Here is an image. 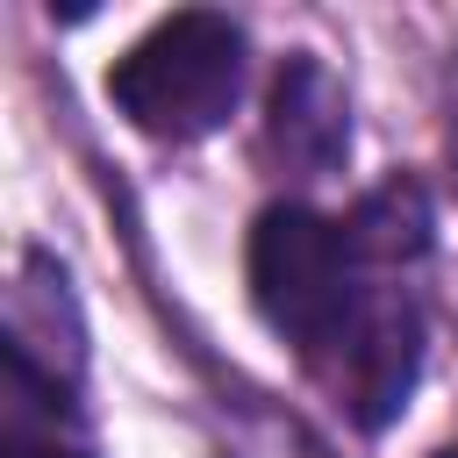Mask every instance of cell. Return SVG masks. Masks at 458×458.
<instances>
[{"instance_id":"cell-7","label":"cell","mask_w":458,"mask_h":458,"mask_svg":"<svg viewBox=\"0 0 458 458\" xmlns=\"http://www.w3.org/2000/svg\"><path fill=\"white\" fill-rule=\"evenodd\" d=\"M437 458H458V444H451V451H437Z\"/></svg>"},{"instance_id":"cell-1","label":"cell","mask_w":458,"mask_h":458,"mask_svg":"<svg viewBox=\"0 0 458 458\" xmlns=\"http://www.w3.org/2000/svg\"><path fill=\"white\" fill-rule=\"evenodd\" d=\"M107 93L143 136H165V143L215 136L243 93V29L208 7L172 14L107 72Z\"/></svg>"},{"instance_id":"cell-2","label":"cell","mask_w":458,"mask_h":458,"mask_svg":"<svg viewBox=\"0 0 458 458\" xmlns=\"http://www.w3.org/2000/svg\"><path fill=\"white\" fill-rule=\"evenodd\" d=\"M250 293H258V315L279 336H293L308 358L336 351L365 308L351 229L315 208H293V200L265 208L250 229Z\"/></svg>"},{"instance_id":"cell-6","label":"cell","mask_w":458,"mask_h":458,"mask_svg":"<svg viewBox=\"0 0 458 458\" xmlns=\"http://www.w3.org/2000/svg\"><path fill=\"white\" fill-rule=\"evenodd\" d=\"M7 458H86V451L64 437H36L21 415H7Z\"/></svg>"},{"instance_id":"cell-5","label":"cell","mask_w":458,"mask_h":458,"mask_svg":"<svg viewBox=\"0 0 458 458\" xmlns=\"http://www.w3.org/2000/svg\"><path fill=\"white\" fill-rule=\"evenodd\" d=\"M344 229H351L358 258H415V250L429 243V200H422L415 179H394V186L365 193Z\"/></svg>"},{"instance_id":"cell-4","label":"cell","mask_w":458,"mask_h":458,"mask_svg":"<svg viewBox=\"0 0 458 458\" xmlns=\"http://www.w3.org/2000/svg\"><path fill=\"white\" fill-rule=\"evenodd\" d=\"M272 150L293 165V172H308V179H322V172H336L344 157H351V100H344V86L329 79V64H315V57H286L279 64V79H272Z\"/></svg>"},{"instance_id":"cell-3","label":"cell","mask_w":458,"mask_h":458,"mask_svg":"<svg viewBox=\"0 0 458 458\" xmlns=\"http://www.w3.org/2000/svg\"><path fill=\"white\" fill-rule=\"evenodd\" d=\"M415 372H422V322L401 293H372L358 308V322L344 329L336 344V386H344V408L358 429H386L408 394H415Z\"/></svg>"}]
</instances>
